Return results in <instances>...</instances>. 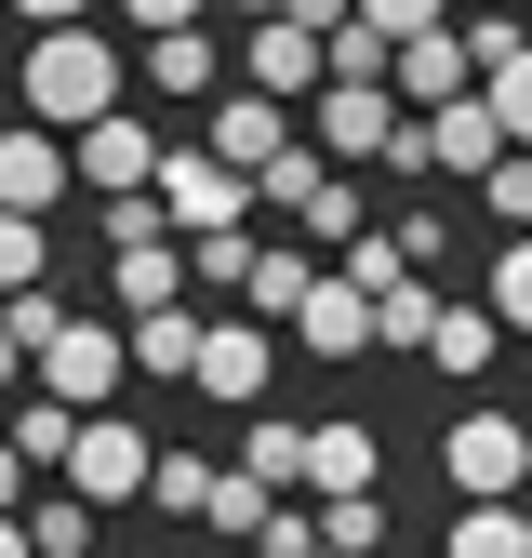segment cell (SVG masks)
Masks as SVG:
<instances>
[{"instance_id":"2","label":"cell","mask_w":532,"mask_h":558,"mask_svg":"<svg viewBox=\"0 0 532 558\" xmlns=\"http://www.w3.org/2000/svg\"><path fill=\"white\" fill-rule=\"evenodd\" d=\"M147 199H160V227H173V240H200V227H240V214H253V173L214 147V133H200V147H160Z\"/></svg>"},{"instance_id":"38","label":"cell","mask_w":532,"mask_h":558,"mask_svg":"<svg viewBox=\"0 0 532 558\" xmlns=\"http://www.w3.org/2000/svg\"><path fill=\"white\" fill-rule=\"evenodd\" d=\"M386 240H399V253H413V266H439V253H452V214H439V199H413V214H399Z\"/></svg>"},{"instance_id":"27","label":"cell","mask_w":532,"mask_h":558,"mask_svg":"<svg viewBox=\"0 0 532 558\" xmlns=\"http://www.w3.org/2000/svg\"><path fill=\"white\" fill-rule=\"evenodd\" d=\"M66 439H81V399H53V386L14 399V452H27V465H66Z\"/></svg>"},{"instance_id":"7","label":"cell","mask_w":532,"mask_h":558,"mask_svg":"<svg viewBox=\"0 0 532 558\" xmlns=\"http://www.w3.org/2000/svg\"><path fill=\"white\" fill-rule=\"evenodd\" d=\"M66 186H81V147H66L53 120H14V133H0V199H14V214H53Z\"/></svg>"},{"instance_id":"1","label":"cell","mask_w":532,"mask_h":558,"mask_svg":"<svg viewBox=\"0 0 532 558\" xmlns=\"http://www.w3.org/2000/svg\"><path fill=\"white\" fill-rule=\"evenodd\" d=\"M14 94H27V120L81 133V120H107V107H120V53L94 40V14H81V27H40V40H27V66H14Z\"/></svg>"},{"instance_id":"5","label":"cell","mask_w":532,"mask_h":558,"mask_svg":"<svg viewBox=\"0 0 532 558\" xmlns=\"http://www.w3.org/2000/svg\"><path fill=\"white\" fill-rule=\"evenodd\" d=\"M147 465H160V452H147L133 412H81V439H66L53 478H66V493H94V506H133V493H147Z\"/></svg>"},{"instance_id":"8","label":"cell","mask_w":532,"mask_h":558,"mask_svg":"<svg viewBox=\"0 0 532 558\" xmlns=\"http://www.w3.org/2000/svg\"><path fill=\"white\" fill-rule=\"evenodd\" d=\"M240 81H253V94H280V107H293V94H319V81H332V66H319V27H306V14H253Z\"/></svg>"},{"instance_id":"13","label":"cell","mask_w":532,"mask_h":558,"mask_svg":"<svg viewBox=\"0 0 532 558\" xmlns=\"http://www.w3.org/2000/svg\"><path fill=\"white\" fill-rule=\"evenodd\" d=\"M439 558H532V506L519 493H466L452 532H439Z\"/></svg>"},{"instance_id":"26","label":"cell","mask_w":532,"mask_h":558,"mask_svg":"<svg viewBox=\"0 0 532 558\" xmlns=\"http://www.w3.org/2000/svg\"><path fill=\"white\" fill-rule=\"evenodd\" d=\"M452 27H466V53H480V81H493V66L532 40V0H452Z\"/></svg>"},{"instance_id":"36","label":"cell","mask_w":532,"mask_h":558,"mask_svg":"<svg viewBox=\"0 0 532 558\" xmlns=\"http://www.w3.org/2000/svg\"><path fill=\"white\" fill-rule=\"evenodd\" d=\"M480 199H493V227H532V147H506V160L480 173Z\"/></svg>"},{"instance_id":"20","label":"cell","mask_w":532,"mask_h":558,"mask_svg":"<svg viewBox=\"0 0 532 558\" xmlns=\"http://www.w3.org/2000/svg\"><path fill=\"white\" fill-rule=\"evenodd\" d=\"M280 227H293V240H306V253H319V240H332V253H347V240H360V227H373V199H360V186H347V160H332V173H319V186H306V199H293V214H280Z\"/></svg>"},{"instance_id":"41","label":"cell","mask_w":532,"mask_h":558,"mask_svg":"<svg viewBox=\"0 0 532 558\" xmlns=\"http://www.w3.org/2000/svg\"><path fill=\"white\" fill-rule=\"evenodd\" d=\"M14 14H27V27H81L94 0H14Z\"/></svg>"},{"instance_id":"3","label":"cell","mask_w":532,"mask_h":558,"mask_svg":"<svg viewBox=\"0 0 532 558\" xmlns=\"http://www.w3.org/2000/svg\"><path fill=\"white\" fill-rule=\"evenodd\" d=\"M439 478H452V506L466 493H532V426L493 412V399H466L452 426H439Z\"/></svg>"},{"instance_id":"17","label":"cell","mask_w":532,"mask_h":558,"mask_svg":"<svg viewBox=\"0 0 532 558\" xmlns=\"http://www.w3.org/2000/svg\"><path fill=\"white\" fill-rule=\"evenodd\" d=\"M120 332H133V373H160V386L200 373V319H186V293H173V306H133Z\"/></svg>"},{"instance_id":"19","label":"cell","mask_w":532,"mask_h":558,"mask_svg":"<svg viewBox=\"0 0 532 558\" xmlns=\"http://www.w3.org/2000/svg\"><path fill=\"white\" fill-rule=\"evenodd\" d=\"M240 465L266 478V493H306V426H293V412H266V399H253V412H240Z\"/></svg>"},{"instance_id":"37","label":"cell","mask_w":532,"mask_h":558,"mask_svg":"<svg viewBox=\"0 0 532 558\" xmlns=\"http://www.w3.org/2000/svg\"><path fill=\"white\" fill-rule=\"evenodd\" d=\"M360 27H386V40H426V27H452V0H360Z\"/></svg>"},{"instance_id":"39","label":"cell","mask_w":532,"mask_h":558,"mask_svg":"<svg viewBox=\"0 0 532 558\" xmlns=\"http://www.w3.org/2000/svg\"><path fill=\"white\" fill-rule=\"evenodd\" d=\"M133 27H200V0H120Z\"/></svg>"},{"instance_id":"40","label":"cell","mask_w":532,"mask_h":558,"mask_svg":"<svg viewBox=\"0 0 532 558\" xmlns=\"http://www.w3.org/2000/svg\"><path fill=\"white\" fill-rule=\"evenodd\" d=\"M0 506H27V452H14V426H0Z\"/></svg>"},{"instance_id":"43","label":"cell","mask_w":532,"mask_h":558,"mask_svg":"<svg viewBox=\"0 0 532 558\" xmlns=\"http://www.w3.org/2000/svg\"><path fill=\"white\" fill-rule=\"evenodd\" d=\"M14 373H27V332H14V319H0V399H14Z\"/></svg>"},{"instance_id":"15","label":"cell","mask_w":532,"mask_h":558,"mask_svg":"<svg viewBox=\"0 0 532 558\" xmlns=\"http://www.w3.org/2000/svg\"><path fill=\"white\" fill-rule=\"evenodd\" d=\"M214 147H227L240 173H266V160H280V147H293V107H280V94H253V81H240V94L214 107Z\"/></svg>"},{"instance_id":"28","label":"cell","mask_w":532,"mask_h":558,"mask_svg":"<svg viewBox=\"0 0 532 558\" xmlns=\"http://www.w3.org/2000/svg\"><path fill=\"white\" fill-rule=\"evenodd\" d=\"M266 506H280V493H266L253 465H214V506H200V519H214L227 545H253V532H266Z\"/></svg>"},{"instance_id":"12","label":"cell","mask_w":532,"mask_h":558,"mask_svg":"<svg viewBox=\"0 0 532 558\" xmlns=\"http://www.w3.org/2000/svg\"><path fill=\"white\" fill-rule=\"evenodd\" d=\"M306 493H386V452H373V426L319 412V426H306Z\"/></svg>"},{"instance_id":"33","label":"cell","mask_w":532,"mask_h":558,"mask_svg":"<svg viewBox=\"0 0 532 558\" xmlns=\"http://www.w3.org/2000/svg\"><path fill=\"white\" fill-rule=\"evenodd\" d=\"M480 94H493V120H506V147H532V40H519V53L493 66Z\"/></svg>"},{"instance_id":"45","label":"cell","mask_w":532,"mask_h":558,"mask_svg":"<svg viewBox=\"0 0 532 558\" xmlns=\"http://www.w3.org/2000/svg\"><path fill=\"white\" fill-rule=\"evenodd\" d=\"M240 14H280V0H240Z\"/></svg>"},{"instance_id":"22","label":"cell","mask_w":532,"mask_h":558,"mask_svg":"<svg viewBox=\"0 0 532 558\" xmlns=\"http://www.w3.org/2000/svg\"><path fill=\"white\" fill-rule=\"evenodd\" d=\"M253 253H266L253 214H240V227H200V240H186V293H253Z\"/></svg>"},{"instance_id":"14","label":"cell","mask_w":532,"mask_h":558,"mask_svg":"<svg viewBox=\"0 0 532 558\" xmlns=\"http://www.w3.org/2000/svg\"><path fill=\"white\" fill-rule=\"evenodd\" d=\"M386 81H399V107H439V94H466V81H480V53H466V27H426V40H399V66H386Z\"/></svg>"},{"instance_id":"35","label":"cell","mask_w":532,"mask_h":558,"mask_svg":"<svg viewBox=\"0 0 532 558\" xmlns=\"http://www.w3.org/2000/svg\"><path fill=\"white\" fill-rule=\"evenodd\" d=\"M253 545H266V558H332V545H319V519H306V493L266 506V532H253Z\"/></svg>"},{"instance_id":"44","label":"cell","mask_w":532,"mask_h":558,"mask_svg":"<svg viewBox=\"0 0 532 558\" xmlns=\"http://www.w3.org/2000/svg\"><path fill=\"white\" fill-rule=\"evenodd\" d=\"M40 558H94V545H40Z\"/></svg>"},{"instance_id":"11","label":"cell","mask_w":532,"mask_h":558,"mask_svg":"<svg viewBox=\"0 0 532 558\" xmlns=\"http://www.w3.org/2000/svg\"><path fill=\"white\" fill-rule=\"evenodd\" d=\"M66 147H81V186H107V199L160 173V133L133 120V107H107V120H81V133H66Z\"/></svg>"},{"instance_id":"29","label":"cell","mask_w":532,"mask_h":558,"mask_svg":"<svg viewBox=\"0 0 532 558\" xmlns=\"http://www.w3.org/2000/svg\"><path fill=\"white\" fill-rule=\"evenodd\" d=\"M27 279H53V227L0 199V293H27Z\"/></svg>"},{"instance_id":"46","label":"cell","mask_w":532,"mask_h":558,"mask_svg":"<svg viewBox=\"0 0 532 558\" xmlns=\"http://www.w3.org/2000/svg\"><path fill=\"white\" fill-rule=\"evenodd\" d=\"M240 558H266V545H240Z\"/></svg>"},{"instance_id":"42","label":"cell","mask_w":532,"mask_h":558,"mask_svg":"<svg viewBox=\"0 0 532 558\" xmlns=\"http://www.w3.org/2000/svg\"><path fill=\"white\" fill-rule=\"evenodd\" d=\"M0 558H40V532H27V506H0Z\"/></svg>"},{"instance_id":"6","label":"cell","mask_w":532,"mask_h":558,"mask_svg":"<svg viewBox=\"0 0 532 558\" xmlns=\"http://www.w3.org/2000/svg\"><path fill=\"white\" fill-rule=\"evenodd\" d=\"M306 360H373V279H347V266H319L306 279V306L280 319Z\"/></svg>"},{"instance_id":"10","label":"cell","mask_w":532,"mask_h":558,"mask_svg":"<svg viewBox=\"0 0 532 558\" xmlns=\"http://www.w3.org/2000/svg\"><path fill=\"white\" fill-rule=\"evenodd\" d=\"M200 399H227V412H253L266 399V319H200V373H186Z\"/></svg>"},{"instance_id":"21","label":"cell","mask_w":532,"mask_h":558,"mask_svg":"<svg viewBox=\"0 0 532 558\" xmlns=\"http://www.w3.org/2000/svg\"><path fill=\"white\" fill-rule=\"evenodd\" d=\"M493 345H506V319H493V293H466V306L439 293V332H426V360H439V373H493Z\"/></svg>"},{"instance_id":"24","label":"cell","mask_w":532,"mask_h":558,"mask_svg":"<svg viewBox=\"0 0 532 558\" xmlns=\"http://www.w3.org/2000/svg\"><path fill=\"white\" fill-rule=\"evenodd\" d=\"M306 279H319V253H306V240H266V253H253V293H240V306H253V319H293V306H306Z\"/></svg>"},{"instance_id":"4","label":"cell","mask_w":532,"mask_h":558,"mask_svg":"<svg viewBox=\"0 0 532 558\" xmlns=\"http://www.w3.org/2000/svg\"><path fill=\"white\" fill-rule=\"evenodd\" d=\"M120 373H133V332H120V319H81V306H66V319L40 332V386H53V399L107 412V399H120Z\"/></svg>"},{"instance_id":"18","label":"cell","mask_w":532,"mask_h":558,"mask_svg":"<svg viewBox=\"0 0 532 558\" xmlns=\"http://www.w3.org/2000/svg\"><path fill=\"white\" fill-rule=\"evenodd\" d=\"M426 332H439V293H426V266H399L373 293V345H386V360H426Z\"/></svg>"},{"instance_id":"16","label":"cell","mask_w":532,"mask_h":558,"mask_svg":"<svg viewBox=\"0 0 532 558\" xmlns=\"http://www.w3.org/2000/svg\"><path fill=\"white\" fill-rule=\"evenodd\" d=\"M107 293H120V319H133V306H173V293H186V240H120V253H107Z\"/></svg>"},{"instance_id":"30","label":"cell","mask_w":532,"mask_h":558,"mask_svg":"<svg viewBox=\"0 0 532 558\" xmlns=\"http://www.w3.org/2000/svg\"><path fill=\"white\" fill-rule=\"evenodd\" d=\"M480 293H493V319H506V332H532V227H506V253H493Z\"/></svg>"},{"instance_id":"25","label":"cell","mask_w":532,"mask_h":558,"mask_svg":"<svg viewBox=\"0 0 532 558\" xmlns=\"http://www.w3.org/2000/svg\"><path fill=\"white\" fill-rule=\"evenodd\" d=\"M306 506H319L332 558H386V493H306Z\"/></svg>"},{"instance_id":"9","label":"cell","mask_w":532,"mask_h":558,"mask_svg":"<svg viewBox=\"0 0 532 558\" xmlns=\"http://www.w3.org/2000/svg\"><path fill=\"white\" fill-rule=\"evenodd\" d=\"M386 133H399V81H319V147L332 160H386Z\"/></svg>"},{"instance_id":"32","label":"cell","mask_w":532,"mask_h":558,"mask_svg":"<svg viewBox=\"0 0 532 558\" xmlns=\"http://www.w3.org/2000/svg\"><path fill=\"white\" fill-rule=\"evenodd\" d=\"M147 493H160V519H200V506H214V465H200V452H160Z\"/></svg>"},{"instance_id":"31","label":"cell","mask_w":532,"mask_h":558,"mask_svg":"<svg viewBox=\"0 0 532 558\" xmlns=\"http://www.w3.org/2000/svg\"><path fill=\"white\" fill-rule=\"evenodd\" d=\"M319 173H332V147H280V160L253 173V214H293V199H306Z\"/></svg>"},{"instance_id":"34","label":"cell","mask_w":532,"mask_h":558,"mask_svg":"<svg viewBox=\"0 0 532 558\" xmlns=\"http://www.w3.org/2000/svg\"><path fill=\"white\" fill-rule=\"evenodd\" d=\"M27 532L40 545H94V493H27Z\"/></svg>"},{"instance_id":"23","label":"cell","mask_w":532,"mask_h":558,"mask_svg":"<svg viewBox=\"0 0 532 558\" xmlns=\"http://www.w3.org/2000/svg\"><path fill=\"white\" fill-rule=\"evenodd\" d=\"M147 81H160V94H214V81H227V53L200 40V27H147Z\"/></svg>"}]
</instances>
